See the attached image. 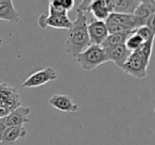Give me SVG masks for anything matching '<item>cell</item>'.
<instances>
[{
  "label": "cell",
  "mask_w": 155,
  "mask_h": 145,
  "mask_svg": "<svg viewBox=\"0 0 155 145\" xmlns=\"http://www.w3.org/2000/svg\"><path fill=\"white\" fill-rule=\"evenodd\" d=\"M87 22L86 13L77 10V17L68 29L66 39V51L74 58L91 45Z\"/></svg>",
  "instance_id": "cell-1"
},
{
  "label": "cell",
  "mask_w": 155,
  "mask_h": 145,
  "mask_svg": "<svg viewBox=\"0 0 155 145\" xmlns=\"http://www.w3.org/2000/svg\"><path fill=\"white\" fill-rule=\"evenodd\" d=\"M77 62L84 71H91L101 64L108 62L103 48L99 45H89L84 51L75 57Z\"/></svg>",
  "instance_id": "cell-2"
},
{
  "label": "cell",
  "mask_w": 155,
  "mask_h": 145,
  "mask_svg": "<svg viewBox=\"0 0 155 145\" xmlns=\"http://www.w3.org/2000/svg\"><path fill=\"white\" fill-rule=\"evenodd\" d=\"M150 61L147 60L146 57L139 51L131 52L130 57L127 59L124 64L121 66L125 74L134 77L136 79H144L148 76V65Z\"/></svg>",
  "instance_id": "cell-3"
},
{
  "label": "cell",
  "mask_w": 155,
  "mask_h": 145,
  "mask_svg": "<svg viewBox=\"0 0 155 145\" xmlns=\"http://www.w3.org/2000/svg\"><path fill=\"white\" fill-rule=\"evenodd\" d=\"M77 10L91 13L95 19L105 22L108 15L113 13V0H83Z\"/></svg>",
  "instance_id": "cell-4"
},
{
  "label": "cell",
  "mask_w": 155,
  "mask_h": 145,
  "mask_svg": "<svg viewBox=\"0 0 155 145\" xmlns=\"http://www.w3.org/2000/svg\"><path fill=\"white\" fill-rule=\"evenodd\" d=\"M37 24L41 29H46L48 27L55 29H66L68 30L71 27V22L68 17V14L61 13V12L54 11L51 8H48V15L41 14L37 19Z\"/></svg>",
  "instance_id": "cell-5"
},
{
  "label": "cell",
  "mask_w": 155,
  "mask_h": 145,
  "mask_svg": "<svg viewBox=\"0 0 155 145\" xmlns=\"http://www.w3.org/2000/svg\"><path fill=\"white\" fill-rule=\"evenodd\" d=\"M58 78V73L53 67H45L34 71L22 82V88H38L54 81Z\"/></svg>",
  "instance_id": "cell-6"
},
{
  "label": "cell",
  "mask_w": 155,
  "mask_h": 145,
  "mask_svg": "<svg viewBox=\"0 0 155 145\" xmlns=\"http://www.w3.org/2000/svg\"><path fill=\"white\" fill-rule=\"evenodd\" d=\"M21 106L19 94L14 87L8 83H0V107L13 111Z\"/></svg>",
  "instance_id": "cell-7"
},
{
  "label": "cell",
  "mask_w": 155,
  "mask_h": 145,
  "mask_svg": "<svg viewBox=\"0 0 155 145\" xmlns=\"http://www.w3.org/2000/svg\"><path fill=\"white\" fill-rule=\"evenodd\" d=\"M106 25H118L124 27L129 30L135 31L136 29L144 26V22L140 18L136 17L133 14H120V13H110L107 19L105 20Z\"/></svg>",
  "instance_id": "cell-8"
},
{
  "label": "cell",
  "mask_w": 155,
  "mask_h": 145,
  "mask_svg": "<svg viewBox=\"0 0 155 145\" xmlns=\"http://www.w3.org/2000/svg\"><path fill=\"white\" fill-rule=\"evenodd\" d=\"M87 31H88L91 45L100 46L108 35L107 27H106L105 22L97 20L95 18H91L87 22Z\"/></svg>",
  "instance_id": "cell-9"
},
{
  "label": "cell",
  "mask_w": 155,
  "mask_h": 145,
  "mask_svg": "<svg viewBox=\"0 0 155 145\" xmlns=\"http://www.w3.org/2000/svg\"><path fill=\"white\" fill-rule=\"evenodd\" d=\"M49 104L56 110L67 113H75L80 109L69 96L64 94H54L49 99Z\"/></svg>",
  "instance_id": "cell-10"
},
{
  "label": "cell",
  "mask_w": 155,
  "mask_h": 145,
  "mask_svg": "<svg viewBox=\"0 0 155 145\" xmlns=\"http://www.w3.org/2000/svg\"><path fill=\"white\" fill-rule=\"evenodd\" d=\"M32 109L30 107L20 106L17 109L11 111L7 117H5V122L7 127H13V126H24L25 124L30 123L31 119H28L29 114H31Z\"/></svg>",
  "instance_id": "cell-11"
},
{
  "label": "cell",
  "mask_w": 155,
  "mask_h": 145,
  "mask_svg": "<svg viewBox=\"0 0 155 145\" xmlns=\"http://www.w3.org/2000/svg\"><path fill=\"white\" fill-rule=\"evenodd\" d=\"M103 50H104V52H105L106 57H107L108 61H113V62L118 67H120V68H121V66L124 64L127 59L130 57V54H131V52L127 49L124 44L103 48Z\"/></svg>",
  "instance_id": "cell-12"
},
{
  "label": "cell",
  "mask_w": 155,
  "mask_h": 145,
  "mask_svg": "<svg viewBox=\"0 0 155 145\" xmlns=\"http://www.w3.org/2000/svg\"><path fill=\"white\" fill-rule=\"evenodd\" d=\"M0 20H5L12 24L20 22V15L12 0H0Z\"/></svg>",
  "instance_id": "cell-13"
},
{
  "label": "cell",
  "mask_w": 155,
  "mask_h": 145,
  "mask_svg": "<svg viewBox=\"0 0 155 145\" xmlns=\"http://www.w3.org/2000/svg\"><path fill=\"white\" fill-rule=\"evenodd\" d=\"M27 136V129L24 126H13L7 127L3 132L2 142L7 145H13L17 140Z\"/></svg>",
  "instance_id": "cell-14"
},
{
  "label": "cell",
  "mask_w": 155,
  "mask_h": 145,
  "mask_svg": "<svg viewBox=\"0 0 155 145\" xmlns=\"http://www.w3.org/2000/svg\"><path fill=\"white\" fill-rule=\"evenodd\" d=\"M140 0H113V13L134 14Z\"/></svg>",
  "instance_id": "cell-15"
},
{
  "label": "cell",
  "mask_w": 155,
  "mask_h": 145,
  "mask_svg": "<svg viewBox=\"0 0 155 145\" xmlns=\"http://www.w3.org/2000/svg\"><path fill=\"white\" fill-rule=\"evenodd\" d=\"M153 14H155V2L153 0H148V1H140L133 15L142 19L146 24V20Z\"/></svg>",
  "instance_id": "cell-16"
},
{
  "label": "cell",
  "mask_w": 155,
  "mask_h": 145,
  "mask_svg": "<svg viewBox=\"0 0 155 145\" xmlns=\"http://www.w3.org/2000/svg\"><path fill=\"white\" fill-rule=\"evenodd\" d=\"M74 0H51L49 1V8L53 9L54 11L61 12V13H66L74 7Z\"/></svg>",
  "instance_id": "cell-17"
},
{
  "label": "cell",
  "mask_w": 155,
  "mask_h": 145,
  "mask_svg": "<svg viewBox=\"0 0 155 145\" xmlns=\"http://www.w3.org/2000/svg\"><path fill=\"white\" fill-rule=\"evenodd\" d=\"M130 35H124V34H108L107 37L103 41V43L101 44L102 48H107L112 47V46L116 45H121V44H124L127 39Z\"/></svg>",
  "instance_id": "cell-18"
},
{
  "label": "cell",
  "mask_w": 155,
  "mask_h": 145,
  "mask_svg": "<svg viewBox=\"0 0 155 145\" xmlns=\"http://www.w3.org/2000/svg\"><path fill=\"white\" fill-rule=\"evenodd\" d=\"M143 43H144L143 40H142L141 37L139 36V35H137L135 32H134L133 34H131L127 39L124 45H125L127 49L129 50L130 52H135V51L139 50L140 48L142 47Z\"/></svg>",
  "instance_id": "cell-19"
},
{
  "label": "cell",
  "mask_w": 155,
  "mask_h": 145,
  "mask_svg": "<svg viewBox=\"0 0 155 145\" xmlns=\"http://www.w3.org/2000/svg\"><path fill=\"white\" fill-rule=\"evenodd\" d=\"M135 33L137 35H139V36L143 40V42H148V41H150V40H154L155 32L151 30V29H149L147 26H142V27H140V28L136 29Z\"/></svg>",
  "instance_id": "cell-20"
},
{
  "label": "cell",
  "mask_w": 155,
  "mask_h": 145,
  "mask_svg": "<svg viewBox=\"0 0 155 145\" xmlns=\"http://www.w3.org/2000/svg\"><path fill=\"white\" fill-rule=\"evenodd\" d=\"M153 42H154V40H150V41H148V42H144L143 45H142V47L139 49V51L141 52V54L146 57L147 60H149V61H150L151 54H152Z\"/></svg>",
  "instance_id": "cell-21"
},
{
  "label": "cell",
  "mask_w": 155,
  "mask_h": 145,
  "mask_svg": "<svg viewBox=\"0 0 155 145\" xmlns=\"http://www.w3.org/2000/svg\"><path fill=\"white\" fill-rule=\"evenodd\" d=\"M5 128H7V125H5V119H0V142H2V136Z\"/></svg>",
  "instance_id": "cell-22"
},
{
  "label": "cell",
  "mask_w": 155,
  "mask_h": 145,
  "mask_svg": "<svg viewBox=\"0 0 155 145\" xmlns=\"http://www.w3.org/2000/svg\"><path fill=\"white\" fill-rule=\"evenodd\" d=\"M10 112H11V111H9L8 109L3 108V107H0V119H5V117H7L8 115L10 114Z\"/></svg>",
  "instance_id": "cell-23"
},
{
  "label": "cell",
  "mask_w": 155,
  "mask_h": 145,
  "mask_svg": "<svg viewBox=\"0 0 155 145\" xmlns=\"http://www.w3.org/2000/svg\"><path fill=\"white\" fill-rule=\"evenodd\" d=\"M2 44H3V40L1 39V37H0V47H1V46H2Z\"/></svg>",
  "instance_id": "cell-24"
},
{
  "label": "cell",
  "mask_w": 155,
  "mask_h": 145,
  "mask_svg": "<svg viewBox=\"0 0 155 145\" xmlns=\"http://www.w3.org/2000/svg\"><path fill=\"white\" fill-rule=\"evenodd\" d=\"M0 145H7L5 143H3V142H0Z\"/></svg>",
  "instance_id": "cell-25"
}]
</instances>
